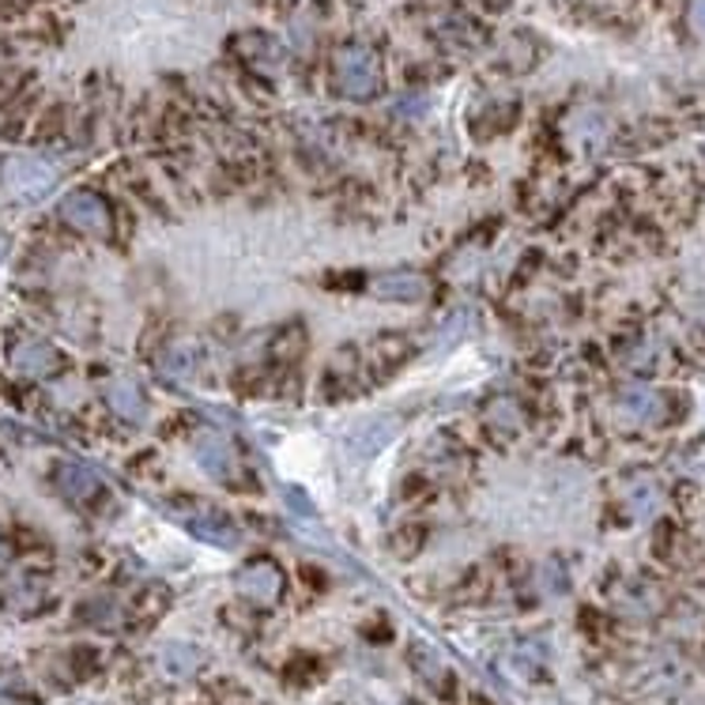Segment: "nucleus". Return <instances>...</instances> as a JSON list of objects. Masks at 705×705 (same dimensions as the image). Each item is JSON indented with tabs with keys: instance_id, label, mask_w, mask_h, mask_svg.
<instances>
[{
	"instance_id": "obj_14",
	"label": "nucleus",
	"mask_w": 705,
	"mask_h": 705,
	"mask_svg": "<svg viewBox=\"0 0 705 705\" xmlns=\"http://www.w3.org/2000/svg\"><path fill=\"white\" fill-rule=\"evenodd\" d=\"M4 604L20 611V615H31V611L46 604V585L34 581V577H12L4 589Z\"/></svg>"
},
{
	"instance_id": "obj_4",
	"label": "nucleus",
	"mask_w": 705,
	"mask_h": 705,
	"mask_svg": "<svg viewBox=\"0 0 705 705\" xmlns=\"http://www.w3.org/2000/svg\"><path fill=\"white\" fill-rule=\"evenodd\" d=\"M8 362L12 370H20L23 378H54L65 367L61 351L54 344H46L42 336H20L8 347Z\"/></svg>"
},
{
	"instance_id": "obj_11",
	"label": "nucleus",
	"mask_w": 705,
	"mask_h": 705,
	"mask_svg": "<svg viewBox=\"0 0 705 705\" xmlns=\"http://www.w3.org/2000/svg\"><path fill=\"white\" fill-rule=\"evenodd\" d=\"M106 404H109V412H114L117 419H125V423H143V419H148V401H143L140 385L129 381V378L109 381V385H106Z\"/></svg>"
},
{
	"instance_id": "obj_15",
	"label": "nucleus",
	"mask_w": 705,
	"mask_h": 705,
	"mask_svg": "<svg viewBox=\"0 0 705 705\" xmlns=\"http://www.w3.org/2000/svg\"><path fill=\"white\" fill-rule=\"evenodd\" d=\"M159 664H163V672L166 675H177V679H185V675H193L200 668V652L193 649V645H182V642H170L163 652H159Z\"/></svg>"
},
{
	"instance_id": "obj_9",
	"label": "nucleus",
	"mask_w": 705,
	"mask_h": 705,
	"mask_svg": "<svg viewBox=\"0 0 705 705\" xmlns=\"http://www.w3.org/2000/svg\"><path fill=\"white\" fill-rule=\"evenodd\" d=\"M373 294L385 302H423L430 294V284L427 276H419V271H385V276L373 279Z\"/></svg>"
},
{
	"instance_id": "obj_2",
	"label": "nucleus",
	"mask_w": 705,
	"mask_h": 705,
	"mask_svg": "<svg viewBox=\"0 0 705 705\" xmlns=\"http://www.w3.org/2000/svg\"><path fill=\"white\" fill-rule=\"evenodd\" d=\"M0 189L20 204L46 200L57 189V170L34 155H4L0 159Z\"/></svg>"
},
{
	"instance_id": "obj_1",
	"label": "nucleus",
	"mask_w": 705,
	"mask_h": 705,
	"mask_svg": "<svg viewBox=\"0 0 705 705\" xmlns=\"http://www.w3.org/2000/svg\"><path fill=\"white\" fill-rule=\"evenodd\" d=\"M333 88L351 102H370L381 91V61L370 46L347 42L333 57Z\"/></svg>"
},
{
	"instance_id": "obj_10",
	"label": "nucleus",
	"mask_w": 705,
	"mask_h": 705,
	"mask_svg": "<svg viewBox=\"0 0 705 705\" xmlns=\"http://www.w3.org/2000/svg\"><path fill=\"white\" fill-rule=\"evenodd\" d=\"M193 456H197V464L211 475V479H219V483L238 479V461H234L231 446H227L223 438H200L197 449H193Z\"/></svg>"
},
{
	"instance_id": "obj_3",
	"label": "nucleus",
	"mask_w": 705,
	"mask_h": 705,
	"mask_svg": "<svg viewBox=\"0 0 705 705\" xmlns=\"http://www.w3.org/2000/svg\"><path fill=\"white\" fill-rule=\"evenodd\" d=\"M61 219L68 227L83 234H95V238H106L114 231V216H109V204L91 189H76L68 193L61 200Z\"/></svg>"
},
{
	"instance_id": "obj_6",
	"label": "nucleus",
	"mask_w": 705,
	"mask_h": 705,
	"mask_svg": "<svg viewBox=\"0 0 705 705\" xmlns=\"http://www.w3.org/2000/svg\"><path fill=\"white\" fill-rule=\"evenodd\" d=\"M234 589L245 600H257V604H276L284 597V570H279L271 558H253L242 570L234 574Z\"/></svg>"
},
{
	"instance_id": "obj_13",
	"label": "nucleus",
	"mask_w": 705,
	"mask_h": 705,
	"mask_svg": "<svg viewBox=\"0 0 705 705\" xmlns=\"http://www.w3.org/2000/svg\"><path fill=\"white\" fill-rule=\"evenodd\" d=\"M159 370L166 373V378H177V381H185V378H193V373L200 370V347L197 344H170L163 355H159Z\"/></svg>"
},
{
	"instance_id": "obj_7",
	"label": "nucleus",
	"mask_w": 705,
	"mask_h": 705,
	"mask_svg": "<svg viewBox=\"0 0 705 705\" xmlns=\"http://www.w3.org/2000/svg\"><path fill=\"white\" fill-rule=\"evenodd\" d=\"M234 49H238V57H242L250 68H257V72H276V68H284V61H287L284 46H279L271 34H261V31L238 34Z\"/></svg>"
},
{
	"instance_id": "obj_12",
	"label": "nucleus",
	"mask_w": 705,
	"mask_h": 705,
	"mask_svg": "<svg viewBox=\"0 0 705 705\" xmlns=\"http://www.w3.org/2000/svg\"><path fill=\"white\" fill-rule=\"evenodd\" d=\"M393 438H396V419H370V423H362V427L355 430L351 441H347V449H351V453H359V456H373L378 449H385Z\"/></svg>"
},
{
	"instance_id": "obj_5",
	"label": "nucleus",
	"mask_w": 705,
	"mask_h": 705,
	"mask_svg": "<svg viewBox=\"0 0 705 705\" xmlns=\"http://www.w3.org/2000/svg\"><path fill=\"white\" fill-rule=\"evenodd\" d=\"M54 487L76 506H95L106 498V483L99 479V472H91L88 464H80V461H57Z\"/></svg>"
},
{
	"instance_id": "obj_8",
	"label": "nucleus",
	"mask_w": 705,
	"mask_h": 705,
	"mask_svg": "<svg viewBox=\"0 0 705 705\" xmlns=\"http://www.w3.org/2000/svg\"><path fill=\"white\" fill-rule=\"evenodd\" d=\"M182 524L197 540L216 543V547H234V543L242 540L238 536V524L227 513H219V509H193V513L182 517Z\"/></svg>"
},
{
	"instance_id": "obj_16",
	"label": "nucleus",
	"mask_w": 705,
	"mask_h": 705,
	"mask_svg": "<svg viewBox=\"0 0 705 705\" xmlns=\"http://www.w3.org/2000/svg\"><path fill=\"white\" fill-rule=\"evenodd\" d=\"M412 664H415V672H419L423 679H430V686H438V691H441V686H449V683H453V675H449L446 660H441L438 652L423 649V645L412 652Z\"/></svg>"
}]
</instances>
